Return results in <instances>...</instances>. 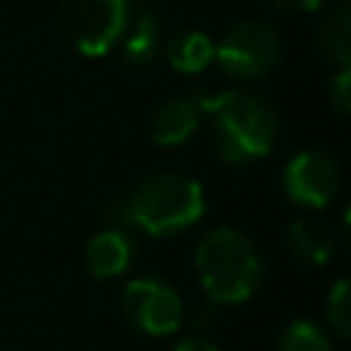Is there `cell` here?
<instances>
[{
    "label": "cell",
    "mask_w": 351,
    "mask_h": 351,
    "mask_svg": "<svg viewBox=\"0 0 351 351\" xmlns=\"http://www.w3.org/2000/svg\"><path fill=\"white\" fill-rule=\"evenodd\" d=\"M197 105L204 114H210L213 145L219 158L228 164H250L271 152L278 139V111L271 108L265 96L259 93H219L204 96L197 93Z\"/></svg>",
    "instance_id": "cell-1"
},
{
    "label": "cell",
    "mask_w": 351,
    "mask_h": 351,
    "mask_svg": "<svg viewBox=\"0 0 351 351\" xmlns=\"http://www.w3.org/2000/svg\"><path fill=\"white\" fill-rule=\"evenodd\" d=\"M194 268L216 305L247 302L265 278L259 247L237 228H213L204 234L194 253Z\"/></svg>",
    "instance_id": "cell-2"
},
{
    "label": "cell",
    "mask_w": 351,
    "mask_h": 351,
    "mask_svg": "<svg viewBox=\"0 0 351 351\" xmlns=\"http://www.w3.org/2000/svg\"><path fill=\"white\" fill-rule=\"evenodd\" d=\"M206 197L197 179L182 173H158L142 179L127 197L130 225L154 237L185 231L204 216Z\"/></svg>",
    "instance_id": "cell-3"
},
{
    "label": "cell",
    "mask_w": 351,
    "mask_h": 351,
    "mask_svg": "<svg viewBox=\"0 0 351 351\" xmlns=\"http://www.w3.org/2000/svg\"><path fill=\"white\" fill-rule=\"evenodd\" d=\"M133 6V0H62L59 28L80 56L99 59L121 43Z\"/></svg>",
    "instance_id": "cell-4"
},
{
    "label": "cell",
    "mask_w": 351,
    "mask_h": 351,
    "mask_svg": "<svg viewBox=\"0 0 351 351\" xmlns=\"http://www.w3.org/2000/svg\"><path fill=\"white\" fill-rule=\"evenodd\" d=\"M280 59V37L265 22H241L216 43L213 62L228 77L256 80L265 77Z\"/></svg>",
    "instance_id": "cell-5"
},
{
    "label": "cell",
    "mask_w": 351,
    "mask_h": 351,
    "mask_svg": "<svg viewBox=\"0 0 351 351\" xmlns=\"http://www.w3.org/2000/svg\"><path fill=\"white\" fill-rule=\"evenodd\" d=\"M121 305L127 321L145 336H170L179 330L182 317H185L182 296L167 280H158V278L130 280L123 287Z\"/></svg>",
    "instance_id": "cell-6"
},
{
    "label": "cell",
    "mask_w": 351,
    "mask_h": 351,
    "mask_svg": "<svg viewBox=\"0 0 351 351\" xmlns=\"http://www.w3.org/2000/svg\"><path fill=\"white\" fill-rule=\"evenodd\" d=\"M342 185L339 164L327 152H299L284 170V194L296 206H327Z\"/></svg>",
    "instance_id": "cell-7"
},
{
    "label": "cell",
    "mask_w": 351,
    "mask_h": 351,
    "mask_svg": "<svg viewBox=\"0 0 351 351\" xmlns=\"http://www.w3.org/2000/svg\"><path fill=\"white\" fill-rule=\"evenodd\" d=\"M136 256V237L127 228H114V225H105L90 243H86V268H90L93 278L108 280L123 274L133 265Z\"/></svg>",
    "instance_id": "cell-8"
},
{
    "label": "cell",
    "mask_w": 351,
    "mask_h": 351,
    "mask_svg": "<svg viewBox=\"0 0 351 351\" xmlns=\"http://www.w3.org/2000/svg\"><path fill=\"white\" fill-rule=\"evenodd\" d=\"M121 56L130 68H148L160 53V16L145 0L133 6L127 31L121 37Z\"/></svg>",
    "instance_id": "cell-9"
},
{
    "label": "cell",
    "mask_w": 351,
    "mask_h": 351,
    "mask_svg": "<svg viewBox=\"0 0 351 351\" xmlns=\"http://www.w3.org/2000/svg\"><path fill=\"white\" fill-rule=\"evenodd\" d=\"M200 111L197 99L194 96H176V99H167V102L158 105V111L152 114V139L164 148H173V145H182L188 142L200 127Z\"/></svg>",
    "instance_id": "cell-10"
},
{
    "label": "cell",
    "mask_w": 351,
    "mask_h": 351,
    "mask_svg": "<svg viewBox=\"0 0 351 351\" xmlns=\"http://www.w3.org/2000/svg\"><path fill=\"white\" fill-rule=\"evenodd\" d=\"M213 49L216 43L204 34V31H194V28H182L167 40L164 53L170 68L182 74H200L213 65Z\"/></svg>",
    "instance_id": "cell-11"
},
{
    "label": "cell",
    "mask_w": 351,
    "mask_h": 351,
    "mask_svg": "<svg viewBox=\"0 0 351 351\" xmlns=\"http://www.w3.org/2000/svg\"><path fill=\"white\" fill-rule=\"evenodd\" d=\"M315 47L324 59L336 62L339 68H348L351 62V10L348 3H339L317 22Z\"/></svg>",
    "instance_id": "cell-12"
},
{
    "label": "cell",
    "mask_w": 351,
    "mask_h": 351,
    "mask_svg": "<svg viewBox=\"0 0 351 351\" xmlns=\"http://www.w3.org/2000/svg\"><path fill=\"white\" fill-rule=\"evenodd\" d=\"M287 243H290L293 256L308 262V265H327L336 253V241L330 228L315 219H296L287 231Z\"/></svg>",
    "instance_id": "cell-13"
},
{
    "label": "cell",
    "mask_w": 351,
    "mask_h": 351,
    "mask_svg": "<svg viewBox=\"0 0 351 351\" xmlns=\"http://www.w3.org/2000/svg\"><path fill=\"white\" fill-rule=\"evenodd\" d=\"M278 351H333V342L317 324L293 321L278 342Z\"/></svg>",
    "instance_id": "cell-14"
},
{
    "label": "cell",
    "mask_w": 351,
    "mask_h": 351,
    "mask_svg": "<svg viewBox=\"0 0 351 351\" xmlns=\"http://www.w3.org/2000/svg\"><path fill=\"white\" fill-rule=\"evenodd\" d=\"M327 324L339 339L351 336V284L346 278L336 280V287L327 296Z\"/></svg>",
    "instance_id": "cell-15"
},
{
    "label": "cell",
    "mask_w": 351,
    "mask_h": 351,
    "mask_svg": "<svg viewBox=\"0 0 351 351\" xmlns=\"http://www.w3.org/2000/svg\"><path fill=\"white\" fill-rule=\"evenodd\" d=\"M351 71L348 68H339V71L333 74V80H330V102H333V108L339 111L342 117L348 114L351 108Z\"/></svg>",
    "instance_id": "cell-16"
},
{
    "label": "cell",
    "mask_w": 351,
    "mask_h": 351,
    "mask_svg": "<svg viewBox=\"0 0 351 351\" xmlns=\"http://www.w3.org/2000/svg\"><path fill=\"white\" fill-rule=\"evenodd\" d=\"M268 3L280 6V10H287V12H315V10H321L327 0H268Z\"/></svg>",
    "instance_id": "cell-17"
},
{
    "label": "cell",
    "mask_w": 351,
    "mask_h": 351,
    "mask_svg": "<svg viewBox=\"0 0 351 351\" xmlns=\"http://www.w3.org/2000/svg\"><path fill=\"white\" fill-rule=\"evenodd\" d=\"M173 351H219L216 342H210L206 336H185Z\"/></svg>",
    "instance_id": "cell-18"
},
{
    "label": "cell",
    "mask_w": 351,
    "mask_h": 351,
    "mask_svg": "<svg viewBox=\"0 0 351 351\" xmlns=\"http://www.w3.org/2000/svg\"><path fill=\"white\" fill-rule=\"evenodd\" d=\"M133 3H142V0H133Z\"/></svg>",
    "instance_id": "cell-19"
}]
</instances>
